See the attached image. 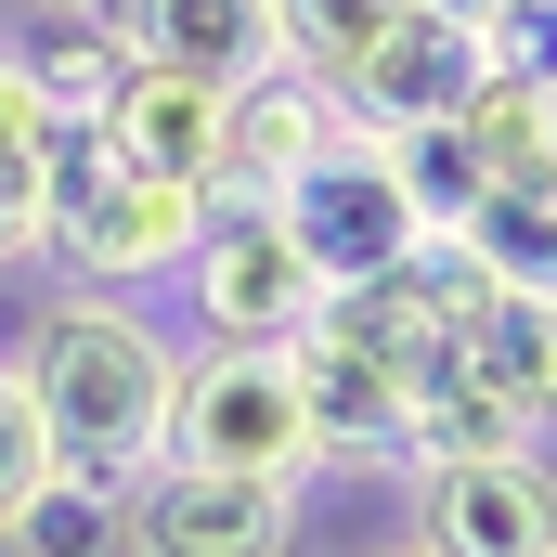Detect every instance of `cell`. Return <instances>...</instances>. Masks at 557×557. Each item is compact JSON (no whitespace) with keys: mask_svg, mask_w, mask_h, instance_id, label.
Here are the masks:
<instances>
[{"mask_svg":"<svg viewBox=\"0 0 557 557\" xmlns=\"http://www.w3.org/2000/svg\"><path fill=\"white\" fill-rule=\"evenodd\" d=\"M52 480V441H39V403H26V376H13V350H0V532H13V506Z\"/></svg>","mask_w":557,"mask_h":557,"instance_id":"21","label":"cell"},{"mask_svg":"<svg viewBox=\"0 0 557 557\" xmlns=\"http://www.w3.org/2000/svg\"><path fill=\"white\" fill-rule=\"evenodd\" d=\"M285 221V247L311 260V285L337 298V285H376V273H416L428 260V221H416V195L389 182V143H324L285 195H260Z\"/></svg>","mask_w":557,"mask_h":557,"instance_id":"4","label":"cell"},{"mask_svg":"<svg viewBox=\"0 0 557 557\" xmlns=\"http://www.w3.org/2000/svg\"><path fill=\"white\" fill-rule=\"evenodd\" d=\"M169 467H221V480H324L311 467V416H298V376L285 350H182L169 376Z\"/></svg>","mask_w":557,"mask_h":557,"instance_id":"3","label":"cell"},{"mask_svg":"<svg viewBox=\"0 0 557 557\" xmlns=\"http://www.w3.org/2000/svg\"><path fill=\"white\" fill-rule=\"evenodd\" d=\"M13 65H26V91L52 104V131H91V104L117 91V65H131V52H117L104 26H78V13H65L52 39H13Z\"/></svg>","mask_w":557,"mask_h":557,"instance_id":"17","label":"cell"},{"mask_svg":"<svg viewBox=\"0 0 557 557\" xmlns=\"http://www.w3.org/2000/svg\"><path fill=\"white\" fill-rule=\"evenodd\" d=\"M221 117L234 91L221 78H182V65H117V91L91 104V156L104 169H143V182H208L221 195Z\"/></svg>","mask_w":557,"mask_h":557,"instance_id":"10","label":"cell"},{"mask_svg":"<svg viewBox=\"0 0 557 557\" xmlns=\"http://www.w3.org/2000/svg\"><path fill=\"white\" fill-rule=\"evenodd\" d=\"M389 182L416 195L428 247H441V234H454V221H467V208H480V195H493L506 169H493L480 143H467V131H454V117H441V131H416V143H389Z\"/></svg>","mask_w":557,"mask_h":557,"instance_id":"16","label":"cell"},{"mask_svg":"<svg viewBox=\"0 0 557 557\" xmlns=\"http://www.w3.org/2000/svg\"><path fill=\"white\" fill-rule=\"evenodd\" d=\"M416 13H441V26H467V39H480V26H493L506 0H416Z\"/></svg>","mask_w":557,"mask_h":557,"instance_id":"22","label":"cell"},{"mask_svg":"<svg viewBox=\"0 0 557 557\" xmlns=\"http://www.w3.org/2000/svg\"><path fill=\"white\" fill-rule=\"evenodd\" d=\"M78 26H104L131 65H182V78H273L285 65V0H91Z\"/></svg>","mask_w":557,"mask_h":557,"instance_id":"11","label":"cell"},{"mask_svg":"<svg viewBox=\"0 0 557 557\" xmlns=\"http://www.w3.org/2000/svg\"><path fill=\"white\" fill-rule=\"evenodd\" d=\"M0 557H117V480H78V467H52V480L13 506Z\"/></svg>","mask_w":557,"mask_h":557,"instance_id":"15","label":"cell"},{"mask_svg":"<svg viewBox=\"0 0 557 557\" xmlns=\"http://www.w3.org/2000/svg\"><path fill=\"white\" fill-rule=\"evenodd\" d=\"M208 182H143V169H104L91 143H52V260L104 298H143V285H182L195 234H208Z\"/></svg>","mask_w":557,"mask_h":557,"instance_id":"2","label":"cell"},{"mask_svg":"<svg viewBox=\"0 0 557 557\" xmlns=\"http://www.w3.org/2000/svg\"><path fill=\"white\" fill-rule=\"evenodd\" d=\"M324 143H350V131H337V104H324V78H311V65L247 78V91H234V117H221V195H247V208H260V195H285V182L324 156Z\"/></svg>","mask_w":557,"mask_h":557,"instance_id":"12","label":"cell"},{"mask_svg":"<svg viewBox=\"0 0 557 557\" xmlns=\"http://www.w3.org/2000/svg\"><path fill=\"white\" fill-rule=\"evenodd\" d=\"M428 557H557V467L545 454H441L416 467Z\"/></svg>","mask_w":557,"mask_h":557,"instance_id":"8","label":"cell"},{"mask_svg":"<svg viewBox=\"0 0 557 557\" xmlns=\"http://www.w3.org/2000/svg\"><path fill=\"white\" fill-rule=\"evenodd\" d=\"M26 13H91V0H26Z\"/></svg>","mask_w":557,"mask_h":557,"instance_id":"24","label":"cell"},{"mask_svg":"<svg viewBox=\"0 0 557 557\" xmlns=\"http://www.w3.org/2000/svg\"><path fill=\"white\" fill-rule=\"evenodd\" d=\"M403 0H285V65H311V78H337L376 26H389Z\"/></svg>","mask_w":557,"mask_h":557,"instance_id":"19","label":"cell"},{"mask_svg":"<svg viewBox=\"0 0 557 557\" xmlns=\"http://www.w3.org/2000/svg\"><path fill=\"white\" fill-rule=\"evenodd\" d=\"M467 91H480V39L441 26V13H416V0H403L337 78H324V104H337V131H350V143H416V131H441Z\"/></svg>","mask_w":557,"mask_h":557,"instance_id":"7","label":"cell"},{"mask_svg":"<svg viewBox=\"0 0 557 557\" xmlns=\"http://www.w3.org/2000/svg\"><path fill=\"white\" fill-rule=\"evenodd\" d=\"M298 480H221V467H143L117 493V557H285Z\"/></svg>","mask_w":557,"mask_h":557,"instance_id":"5","label":"cell"},{"mask_svg":"<svg viewBox=\"0 0 557 557\" xmlns=\"http://www.w3.org/2000/svg\"><path fill=\"white\" fill-rule=\"evenodd\" d=\"M285 376H298V416H311V467H350V480H416V403L389 363L337 350L324 324L285 337Z\"/></svg>","mask_w":557,"mask_h":557,"instance_id":"9","label":"cell"},{"mask_svg":"<svg viewBox=\"0 0 557 557\" xmlns=\"http://www.w3.org/2000/svg\"><path fill=\"white\" fill-rule=\"evenodd\" d=\"M454 363L480 403H506L519 428L557 416V298H506V285H467L454 311Z\"/></svg>","mask_w":557,"mask_h":557,"instance_id":"13","label":"cell"},{"mask_svg":"<svg viewBox=\"0 0 557 557\" xmlns=\"http://www.w3.org/2000/svg\"><path fill=\"white\" fill-rule=\"evenodd\" d=\"M182 285H195V324H208V337H234V350H285V337L324 311L311 260L285 247V221H273V208H247V195H221V208H208V234H195Z\"/></svg>","mask_w":557,"mask_h":557,"instance_id":"6","label":"cell"},{"mask_svg":"<svg viewBox=\"0 0 557 557\" xmlns=\"http://www.w3.org/2000/svg\"><path fill=\"white\" fill-rule=\"evenodd\" d=\"M363 557H428V545H416V532H403V545H363Z\"/></svg>","mask_w":557,"mask_h":557,"instance_id":"23","label":"cell"},{"mask_svg":"<svg viewBox=\"0 0 557 557\" xmlns=\"http://www.w3.org/2000/svg\"><path fill=\"white\" fill-rule=\"evenodd\" d=\"M52 104L26 91V65L0 52V273L52 260Z\"/></svg>","mask_w":557,"mask_h":557,"instance_id":"14","label":"cell"},{"mask_svg":"<svg viewBox=\"0 0 557 557\" xmlns=\"http://www.w3.org/2000/svg\"><path fill=\"white\" fill-rule=\"evenodd\" d=\"M454 131L480 143L493 169H545V156H557V104H545V91H519V78H493V65H480V91L454 104Z\"/></svg>","mask_w":557,"mask_h":557,"instance_id":"18","label":"cell"},{"mask_svg":"<svg viewBox=\"0 0 557 557\" xmlns=\"http://www.w3.org/2000/svg\"><path fill=\"white\" fill-rule=\"evenodd\" d=\"M545 195H557V156H545Z\"/></svg>","mask_w":557,"mask_h":557,"instance_id":"25","label":"cell"},{"mask_svg":"<svg viewBox=\"0 0 557 557\" xmlns=\"http://www.w3.org/2000/svg\"><path fill=\"white\" fill-rule=\"evenodd\" d=\"M480 65H493V78H519V91H545V104H557V0H506V13L480 26Z\"/></svg>","mask_w":557,"mask_h":557,"instance_id":"20","label":"cell"},{"mask_svg":"<svg viewBox=\"0 0 557 557\" xmlns=\"http://www.w3.org/2000/svg\"><path fill=\"white\" fill-rule=\"evenodd\" d=\"M13 376H26V403H39L52 467H78V480H117V493H131L143 467L169 454V376H182V337H169L143 298H104V285L39 298L26 337H13Z\"/></svg>","mask_w":557,"mask_h":557,"instance_id":"1","label":"cell"}]
</instances>
